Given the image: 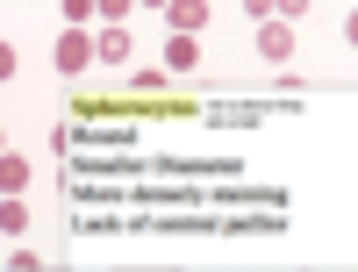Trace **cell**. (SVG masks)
I'll return each instance as SVG.
<instances>
[{"mask_svg": "<svg viewBox=\"0 0 358 272\" xmlns=\"http://www.w3.org/2000/svg\"><path fill=\"white\" fill-rule=\"evenodd\" d=\"M8 72H15V50H8V43H0V79H8Z\"/></svg>", "mask_w": 358, "mask_h": 272, "instance_id": "6da1fadb", "label": "cell"}, {"mask_svg": "<svg viewBox=\"0 0 358 272\" xmlns=\"http://www.w3.org/2000/svg\"><path fill=\"white\" fill-rule=\"evenodd\" d=\"M101 8H108V15H122V8H129V0H101Z\"/></svg>", "mask_w": 358, "mask_h": 272, "instance_id": "7a4b0ae2", "label": "cell"}]
</instances>
